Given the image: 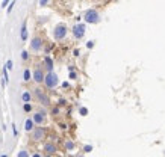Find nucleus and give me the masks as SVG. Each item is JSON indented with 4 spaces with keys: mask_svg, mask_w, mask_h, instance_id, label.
I'll list each match as a JSON object with an SVG mask.
<instances>
[{
    "mask_svg": "<svg viewBox=\"0 0 165 157\" xmlns=\"http://www.w3.org/2000/svg\"><path fill=\"white\" fill-rule=\"evenodd\" d=\"M73 54H74L76 58H77V56H81V50H79V48H74V50H73Z\"/></svg>",
    "mask_w": 165,
    "mask_h": 157,
    "instance_id": "obj_28",
    "label": "nucleus"
},
{
    "mask_svg": "<svg viewBox=\"0 0 165 157\" xmlns=\"http://www.w3.org/2000/svg\"><path fill=\"white\" fill-rule=\"evenodd\" d=\"M79 113H81L82 117H86V115H88V109H86V107H81V109H79Z\"/></svg>",
    "mask_w": 165,
    "mask_h": 157,
    "instance_id": "obj_23",
    "label": "nucleus"
},
{
    "mask_svg": "<svg viewBox=\"0 0 165 157\" xmlns=\"http://www.w3.org/2000/svg\"><path fill=\"white\" fill-rule=\"evenodd\" d=\"M21 59H23L24 62L29 61V51H27V50H23V51H21Z\"/></svg>",
    "mask_w": 165,
    "mask_h": 157,
    "instance_id": "obj_19",
    "label": "nucleus"
},
{
    "mask_svg": "<svg viewBox=\"0 0 165 157\" xmlns=\"http://www.w3.org/2000/svg\"><path fill=\"white\" fill-rule=\"evenodd\" d=\"M30 139L34 142H42L45 139V128L44 127H35L32 131H30Z\"/></svg>",
    "mask_w": 165,
    "mask_h": 157,
    "instance_id": "obj_6",
    "label": "nucleus"
},
{
    "mask_svg": "<svg viewBox=\"0 0 165 157\" xmlns=\"http://www.w3.org/2000/svg\"><path fill=\"white\" fill-rule=\"evenodd\" d=\"M44 77H45V71L42 70L41 67H37V68L32 71V80H34L37 85H42Z\"/></svg>",
    "mask_w": 165,
    "mask_h": 157,
    "instance_id": "obj_9",
    "label": "nucleus"
},
{
    "mask_svg": "<svg viewBox=\"0 0 165 157\" xmlns=\"http://www.w3.org/2000/svg\"><path fill=\"white\" fill-rule=\"evenodd\" d=\"M5 68H6V70H12V68H14V67H12V61H11V59H8V61H6Z\"/></svg>",
    "mask_w": 165,
    "mask_h": 157,
    "instance_id": "obj_22",
    "label": "nucleus"
},
{
    "mask_svg": "<svg viewBox=\"0 0 165 157\" xmlns=\"http://www.w3.org/2000/svg\"><path fill=\"white\" fill-rule=\"evenodd\" d=\"M35 127H37V125L34 124L32 118H26V121H24V127H23V128H24V131H26V133H30Z\"/></svg>",
    "mask_w": 165,
    "mask_h": 157,
    "instance_id": "obj_12",
    "label": "nucleus"
},
{
    "mask_svg": "<svg viewBox=\"0 0 165 157\" xmlns=\"http://www.w3.org/2000/svg\"><path fill=\"white\" fill-rule=\"evenodd\" d=\"M14 6H15V0H12V2L8 5V9H6V12H8V14H11V12H12V9H14Z\"/></svg>",
    "mask_w": 165,
    "mask_h": 157,
    "instance_id": "obj_21",
    "label": "nucleus"
},
{
    "mask_svg": "<svg viewBox=\"0 0 165 157\" xmlns=\"http://www.w3.org/2000/svg\"><path fill=\"white\" fill-rule=\"evenodd\" d=\"M53 68H55L53 59H52L50 56H44V58H42V70H44L45 73H52Z\"/></svg>",
    "mask_w": 165,
    "mask_h": 157,
    "instance_id": "obj_10",
    "label": "nucleus"
},
{
    "mask_svg": "<svg viewBox=\"0 0 165 157\" xmlns=\"http://www.w3.org/2000/svg\"><path fill=\"white\" fill-rule=\"evenodd\" d=\"M30 157H42V153H40V151H35L34 154H30Z\"/></svg>",
    "mask_w": 165,
    "mask_h": 157,
    "instance_id": "obj_29",
    "label": "nucleus"
},
{
    "mask_svg": "<svg viewBox=\"0 0 165 157\" xmlns=\"http://www.w3.org/2000/svg\"><path fill=\"white\" fill-rule=\"evenodd\" d=\"M71 33H73L74 39H82L83 37H85V33H86V26H85L83 23L74 24L73 29H71Z\"/></svg>",
    "mask_w": 165,
    "mask_h": 157,
    "instance_id": "obj_7",
    "label": "nucleus"
},
{
    "mask_svg": "<svg viewBox=\"0 0 165 157\" xmlns=\"http://www.w3.org/2000/svg\"><path fill=\"white\" fill-rule=\"evenodd\" d=\"M83 151H85V153H91V151H92V145H85V147H83Z\"/></svg>",
    "mask_w": 165,
    "mask_h": 157,
    "instance_id": "obj_24",
    "label": "nucleus"
},
{
    "mask_svg": "<svg viewBox=\"0 0 165 157\" xmlns=\"http://www.w3.org/2000/svg\"><path fill=\"white\" fill-rule=\"evenodd\" d=\"M48 3H50V0H38V6H40V8L48 6Z\"/></svg>",
    "mask_w": 165,
    "mask_h": 157,
    "instance_id": "obj_20",
    "label": "nucleus"
},
{
    "mask_svg": "<svg viewBox=\"0 0 165 157\" xmlns=\"http://www.w3.org/2000/svg\"><path fill=\"white\" fill-rule=\"evenodd\" d=\"M64 148H65V151L71 153V151H74V148H76V144H74L71 139H67V141L64 142Z\"/></svg>",
    "mask_w": 165,
    "mask_h": 157,
    "instance_id": "obj_15",
    "label": "nucleus"
},
{
    "mask_svg": "<svg viewBox=\"0 0 165 157\" xmlns=\"http://www.w3.org/2000/svg\"><path fill=\"white\" fill-rule=\"evenodd\" d=\"M20 38L23 42L27 41V21L26 20L23 21V26H21V30H20Z\"/></svg>",
    "mask_w": 165,
    "mask_h": 157,
    "instance_id": "obj_13",
    "label": "nucleus"
},
{
    "mask_svg": "<svg viewBox=\"0 0 165 157\" xmlns=\"http://www.w3.org/2000/svg\"><path fill=\"white\" fill-rule=\"evenodd\" d=\"M42 154H48V156H53V154H56V151H58V147L53 144V142H45L44 145H42Z\"/></svg>",
    "mask_w": 165,
    "mask_h": 157,
    "instance_id": "obj_11",
    "label": "nucleus"
},
{
    "mask_svg": "<svg viewBox=\"0 0 165 157\" xmlns=\"http://www.w3.org/2000/svg\"><path fill=\"white\" fill-rule=\"evenodd\" d=\"M86 47L88 48H94V41H88L86 42Z\"/></svg>",
    "mask_w": 165,
    "mask_h": 157,
    "instance_id": "obj_27",
    "label": "nucleus"
},
{
    "mask_svg": "<svg viewBox=\"0 0 165 157\" xmlns=\"http://www.w3.org/2000/svg\"><path fill=\"white\" fill-rule=\"evenodd\" d=\"M42 85H44L47 89H55V88L59 85V77H58V74H56L55 71H52V73H45V77H44Z\"/></svg>",
    "mask_w": 165,
    "mask_h": 157,
    "instance_id": "obj_4",
    "label": "nucleus"
},
{
    "mask_svg": "<svg viewBox=\"0 0 165 157\" xmlns=\"http://www.w3.org/2000/svg\"><path fill=\"white\" fill-rule=\"evenodd\" d=\"M32 121H34V124L35 125H38V127H42L45 122H47V112H45V109H42L40 107L38 110H35L34 113H32Z\"/></svg>",
    "mask_w": 165,
    "mask_h": 157,
    "instance_id": "obj_5",
    "label": "nucleus"
},
{
    "mask_svg": "<svg viewBox=\"0 0 165 157\" xmlns=\"http://www.w3.org/2000/svg\"><path fill=\"white\" fill-rule=\"evenodd\" d=\"M42 157H53V156H48V154H42Z\"/></svg>",
    "mask_w": 165,
    "mask_h": 157,
    "instance_id": "obj_30",
    "label": "nucleus"
},
{
    "mask_svg": "<svg viewBox=\"0 0 165 157\" xmlns=\"http://www.w3.org/2000/svg\"><path fill=\"white\" fill-rule=\"evenodd\" d=\"M32 95L35 97V100L41 104L42 107H48V106L52 104V100H50L48 94H47L45 91H42L41 88H35L34 92H32Z\"/></svg>",
    "mask_w": 165,
    "mask_h": 157,
    "instance_id": "obj_1",
    "label": "nucleus"
},
{
    "mask_svg": "<svg viewBox=\"0 0 165 157\" xmlns=\"http://www.w3.org/2000/svg\"><path fill=\"white\" fill-rule=\"evenodd\" d=\"M17 157H30V153L27 148H21L18 153H17Z\"/></svg>",
    "mask_w": 165,
    "mask_h": 157,
    "instance_id": "obj_17",
    "label": "nucleus"
},
{
    "mask_svg": "<svg viewBox=\"0 0 165 157\" xmlns=\"http://www.w3.org/2000/svg\"><path fill=\"white\" fill-rule=\"evenodd\" d=\"M32 109H34V107H32V103H24V104H23V110H24L26 113L32 112Z\"/></svg>",
    "mask_w": 165,
    "mask_h": 157,
    "instance_id": "obj_18",
    "label": "nucleus"
},
{
    "mask_svg": "<svg viewBox=\"0 0 165 157\" xmlns=\"http://www.w3.org/2000/svg\"><path fill=\"white\" fill-rule=\"evenodd\" d=\"M68 77L71 78V80H76L77 78V73H74V71H70V76Z\"/></svg>",
    "mask_w": 165,
    "mask_h": 157,
    "instance_id": "obj_25",
    "label": "nucleus"
},
{
    "mask_svg": "<svg viewBox=\"0 0 165 157\" xmlns=\"http://www.w3.org/2000/svg\"><path fill=\"white\" fill-rule=\"evenodd\" d=\"M68 32H70V30H68L67 24H64V23H59V24H56V26L53 27V32H52V35H53L55 41H62V39L67 38Z\"/></svg>",
    "mask_w": 165,
    "mask_h": 157,
    "instance_id": "obj_2",
    "label": "nucleus"
},
{
    "mask_svg": "<svg viewBox=\"0 0 165 157\" xmlns=\"http://www.w3.org/2000/svg\"><path fill=\"white\" fill-rule=\"evenodd\" d=\"M32 98H34V95H32V92H30L29 89L23 91V94H21V100H23V103H30Z\"/></svg>",
    "mask_w": 165,
    "mask_h": 157,
    "instance_id": "obj_14",
    "label": "nucleus"
},
{
    "mask_svg": "<svg viewBox=\"0 0 165 157\" xmlns=\"http://www.w3.org/2000/svg\"><path fill=\"white\" fill-rule=\"evenodd\" d=\"M44 47V41L41 37H34L30 39V51L32 53H40Z\"/></svg>",
    "mask_w": 165,
    "mask_h": 157,
    "instance_id": "obj_8",
    "label": "nucleus"
},
{
    "mask_svg": "<svg viewBox=\"0 0 165 157\" xmlns=\"http://www.w3.org/2000/svg\"><path fill=\"white\" fill-rule=\"evenodd\" d=\"M83 20L88 24H97V23H100L102 17H100L97 9H86L85 14H83Z\"/></svg>",
    "mask_w": 165,
    "mask_h": 157,
    "instance_id": "obj_3",
    "label": "nucleus"
},
{
    "mask_svg": "<svg viewBox=\"0 0 165 157\" xmlns=\"http://www.w3.org/2000/svg\"><path fill=\"white\" fill-rule=\"evenodd\" d=\"M11 2H12V0H3V2H2V8H6Z\"/></svg>",
    "mask_w": 165,
    "mask_h": 157,
    "instance_id": "obj_26",
    "label": "nucleus"
},
{
    "mask_svg": "<svg viewBox=\"0 0 165 157\" xmlns=\"http://www.w3.org/2000/svg\"><path fill=\"white\" fill-rule=\"evenodd\" d=\"M23 80L27 83V82H30L32 80V71L29 70V68H26L24 71H23Z\"/></svg>",
    "mask_w": 165,
    "mask_h": 157,
    "instance_id": "obj_16",
    "label": "nucleus"
}]
</instances>
